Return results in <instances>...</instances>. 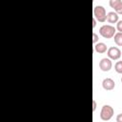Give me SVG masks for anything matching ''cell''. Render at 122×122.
<instances>
[{
    "mask_svg": "<svg viewBox=\"0 0 122 122\" xmlns=\"http://www.w3.org/2000/svg\"><path fill=\"white\" fill-rule=\"evenodd\" d=\"M98 41V35L95 32H92V43L95 44Z\"/></svg>",
    "mask_w": 122,
    "mask_h": 122,
    "instance_id": "obj_13",
    "label": "cell"
},
{
    "mask_svg": "<svg viewBox=\"0 0 122 122\" xmlns=\"http://www.w3.org/2000/svg\"><path fill=\"white\" fill-rule=\"evenodd\" d=\"M95 26H96V19L93 17L92 18V28H94Z\"/></svg>",
    "mask_w": 122,
    "mask_h": 122,
    "instance_id": "obj_16",
    "label": "cell"
},
{
    "mask_svg": "<svg viewBox=\"0 0 122 122\" xmlns=\"http://www.w3.org/2000/svg\"><path fill=\"white\" fill-rule=\"evenodd\" d=\"M107 54L111 60H117L121 56V51L117 47H111L108 49Z\"/></svg>",
    "mask_w": 122,
    "mask_h": 122,
    "instance_id": "obj_4",
    "label": "cell"
},
{
    "mask_svg": "<svg viewBox=\"0 0 122 122\" xmlns=\"http://www.w3.org/2000/svg\"><path fill=\"white\" fill-rule=\"evenodd\" d=\"M116 122H122V113L117 114V116H116Z\"/></svg>",
    "mask_w": 122,
    "mask_h": 122,
    "instance_id": "obj_14",
    "label": "cell"
},
{
    "mask_svg": "<svg viewBox=\"0 0 122 122\" xmlns=\"http://www.w3.org/2000/svg\"><path fill=\"white\" fill-rule=\"evenodd\" d=\"M116 30H118V32H122V20H119L116 23Z\"/></svg>",
    "mask_w": 122,
    "mask_h": 122,
    "instance_id": "obj_12",
    "label": "cell"
},
{
    "mask_svg": "<svg viewBox=\"0 0 122 122\" xmlns=\"http://www.w3.org/2000/svg\"><path fill=\"white\" fill-rule=\"evenodd\" d=\"M102 87L106 90V91H112L114 89L115 87V83L112 78H105L102 81Z\"/></svg>",
    "mask_w": 122,
    "mask_h": 122,
    "instance_id": "obj_7",
    "label": "cell"
},
{
    "mask_svg": "<svg viewBox=\"0 0 122 122\" xmlns=\"http://www.w3.org/2000/svg\"><path fill=\"white\" fill-rule=\"evenodd\" d=\"M93 17L99 22H105L107 18L105 8L102 6H95L93 9Z\"/></svg>",
    "mask_w": 122,
    "mask_h": 122,
    "instance_id": "obj_2",
    "label": "cell"
},
{
    "mask_svg": "<svg viewBox=\"0 0 122 122\" xmlns=\"http://www.w3.org/2000/svg\"><path fill=\"white\" fill-rule=\"evenodd\" d=\"M114 70L118 73H122V61H117L114 65Z\"/></svg>",
    "mask_w": 122,
    "mask_h": 122,
    "instance_id": "obj_11",
    "label": "cell"
},
{
    "mask_svg": "<svg viewBox=\"0 0 122 122\" xmlns=\"http://www.w3.org/2000/svg\"><path fill=\"white\" fill-rule=\"evenodd\" d=\"M92 105H93V107H92V111L94 112V111L96 110V102H95V100H92Z\"/></svg>",
    "mask_w": 122,
    "mask_h": 122,
    "instance_id": "obj_15",
    "label": "cell"
},
{
    "mask_svg": "<svg viewBox=\"0 0 122 122\" xmlns=\"http://www.w3.org/2000/svg\"><path fill=\"white\" fill-rule=\"evenodd\" d=\"M99 33L101 36H103L106 39L112 38L115 34V28L112 25H103L99 29Z\"/></svg>",
    "mask_w": 122,
    "mask_h": 122,
    "instance_id": "obj_1",
    "label": "cell"
},
{
    "mask_svg": "<svg viewBox=\"0 0 122 122\" xmlns=\"http://www.w3.org/2000/svg\"><path fill=\"white\" fill-rule=\"evenodd\" d=\"M110 6L114 9L117 14H122V1L121 0H110Z\"/></svg>",
    "mask_w": 122,
    "mask_h": 122,
    "instance_id": "obj_6",
    "label": "cell"
},
{
    "mask_svg": "<svg viewBox=\"0 0 122 122\" xmlns=\"http://www.w3.org/2000/svg\"><path fill=\"white\" fill-rule=\"evenodd\" d=\"M94 50H95V51L98 52V53H104V52L107 51V46H106L105 43H103V42H99V43L95 44V46H94Z\"/></svg>",
    "mask_w": 122,
    "mask_h": 122,
    "instance_id": "obj_9",
    "label": "cell"
},
{
    "mask_svg": "<svg viewBox=\"0 0 122 122\" xmlns=\"http://www.w3.org/2000/svg\"><path fill=\"white\" fill-rule=\"evenodd\" d=\"M114 38V42L117 46H122V32H117L114 34L113 36Z\"/></svg>",
    "mask_w": 122,
    "mask_h": 122,
    "instance_id": "obj_10",
    "label": "cell"
},
{
    "mask_svg": "<svg viewBox=\"0 0 122 122\" xmlns=\"http://www.w3.org/2000/svg\"><path fill=\"white\" fill-rule=\"evenodd\" d=\"M113 109L110 105H104L100 112V118L103 121H109L113 116Z\"/></svg>",
    "mask_w": 122,
    "mask_h": 122,
    "instance_id": "obj_3",
    "label": "cell"
},
{
    "mask_svg": "<svg viewBox=\"0 0 122 122\" xmlns=\"http://www.w3.org/2000/svg\"><path fill=\"white\" fill-rule=\"evenodd\" d=\"M106 20L111 23V24H113V23H117L118 22V14L115 12V11H110L107 13V18Z\"/></svg>",
    "mask_w": 122,
    "mask_h": 122,
    "instance_id": "obj_8",
    "label": "cell"
},
{
    "mask_svg": "<svg viewBox=\"0 0 122 122\" xmlns=\"http://www.w3.org/2000/svg\"><path fill=\"white\" fill-rule=\"evenodd\" d=\"M121 82H122V78H121Z\"/></svg>",
    "mask_w": 122,
    "mask_h": 122,
    "instance_id": "obj_17",
    "label": "cell"
},
{
    "mask_svg": "<svg viewBox=\"0 0 122 122\" xmlns=\"http://www.w3.org/2000/svg\"><path fill=\"white\" fill-rule=\"evenodd\" d=\"M112 67V60L110 58H102L99 62V68L101 69V71H109Z\"/></svg>",
    "mask_w": 122,
    "mask_h": 122,
    "instance_id": "obj_5",
    "label": "cell"
}]
</instances>
